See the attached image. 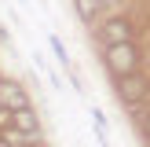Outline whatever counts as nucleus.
<instances>
[{
	"label": "nucleus",
	"instance_id": "nucleus-1",
	"mask_svg": "<svg viewBox=\"0 0 150 147\" xmlns=\"http://www.w3.org/2000/svg\"><path fill=\"white\" fill-rule=\"evenodd\" d=\"M106 70L114 77H128V74L143 70V51L136 48V41L128 44H106Z\"/></svg>",
	"mask_w": 150,
	"mask_h": 147
},
{
	"label": "nucleus",
	"instance_id": "nucleus-2",
	"mask_svg": "<svg viewBox=\"0 0 150 147\" xmlns=\"http://www.w3.org/2000/svg\"><path fill=\"white\" fill-rule=\"evenodd\" d=\"M114 81H117V96H121L125 107H139L150 96V81L143 74H128V77H114Z\"/></svg>",
	"mask_w": 150,
	"mask_h": 147
},
{
	"label": "nucleus",
	"instance_id": "nucleus-3",
	"mask_svg": "<svg viewBox=\"0 0 150 147\" xmlns=\"http://www.w3.org/2000/svg\"><path fill=\"white\" fill-rule=\"evenodd\" d=\"M132 19H125V15H110L106 22H103V29H99V37H103V44H128L132 41Z\"/></svg>",
	"mask_w": 150,
	"mask_h": 147
},
{
	"label": "nucleus",
	"instance_id": "nucleus-4",
	"mask_svg": "<svg viewBox=\"0 0 150 147\" xmlns=\"http://www.w3.org/2000/svg\"><path fill=\"white\" fill-rule=\"evenodd\" d=\"M11 132H15V136H26V140H37V136H40V118H37V110L33 107L15 110V114H11Z\"/></svg>",
	"mask_w": 150,
	"mask_h": 147
},
{
	"label": "nucleus",
	"instance_id": "nucleus-5",
	"mask_svg": "<svg viewBox=\"0 0 150 147\" xmlns=\"http://www.w3.org/2000/svg\"><path fill=\"white\" fill-rule=\"evenodd\" d=\"M0 107L4 110H26L29 107V96H26V88L18 85V81H0Z\"/></svg>",
	"mask_w": 150,
	"mask_h": 147
},
{
	"label": "nucleus",
	"instance_id": "nucleus-6",
	"mask_svg": "<svg viewBox=\"0 0 150 147\" xmlns=\"http://www.w3.org/2000/svg\"><path fill=\"white\" fill-rule=\"evenodd\" d=\"M73 7H77V15H81L84 22H95V19H99V11H103L99 0H73Z\"/></svg>",
	"mask_w": 150,
	"mask_h": 147
},
{
	"label": "nucleus",
	"instance_id": "nucleus-7",
	"mask_svg": "<svg viewBox=\"0 0 150 147\" xmlns=\"http://www.w3.org/2000/svg\"><path fill=\"white\" fill-rule=\"evenodd\" d=\"M92 125H95V136H99V143H103V147H110V140H106V114H103L99 107H92Z\"/></svg>",
	"mask_w": 150,
	"mask_h": 147
},
{
	"label": "nucleus",
	"instance_id": "nucleus-8",
	"mask_svg": "<svg viewBox=\"0 0 150 147\" xmlns=\"http://www.w3.org/2000/svg\"><path fill=\"white\" fill-rule=\"evenodd\" d=\"M143 132H146V140H150V110L143 114Z\"/></svg>",
	"mask_w": 150,
	"mask_h": 147
},
{
	"label": "nucleus",
	"instance_id": "nucleus-9",
	"mask_svg": "<svg viewBox=\"0 0 150 147\" xmlns=\"http://www.w3.org/2000/svg\"><path fill=\"white\" fill-rule=\"evenodd\" d=\"M0 147H18V143H15V136H4V140H0Z\"/></svg>",
	"mask_w": 150,
	"mask_h": 147
},
{
	"label": "nucleus",
	"instance_id": "nucleus-10",
	"mask_svg": "<svg viewBox=\"0 0 150 147\" xmlns=\"http://www.w3.org/2000/svg\"><path fill=\"white\" fill-rule=\"evenodd\" d=\"M103 7H117V4H125V0H99Z\"/></svg>",
	"mask_w": 150,
	"mask_h": 147
},
{
	"label": "nucleus",
	"instance_id": "nucleus-11",
	"mask_svg": "<svg viewBox=\"0 0 150 147\" xmlns=\"http://www.w3.org/2000/svg\"><path fill=\"white\" fill-rule=\"evenodd\" d=\"M33 147H37V143H33Z\"/></svg>",
	"mask_w": 150,
	"mask_h": 147
}]
</instances>
